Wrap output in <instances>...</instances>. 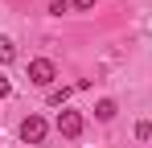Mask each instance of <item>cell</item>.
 <instances>
[{
	"instance_id": "ba28073f",
	"label": "cell",
	"mask_w": 152,
	"mask_h": 148,
	"mask_svg": "<svg viewBox=\"0 0 152 148\" xmlns=\"http://www.w3.org/2000/svg\"><path fill=\"white\" fill-rule=\"evenodd\" d=\"M66 8H70V0H53V4H50V12H53V17H62Z\"/></svg>"
},
{
	"instance_id": "30bf717a",
	"label": "cell",
	"mask_w": 152,
	"mask_h": 148,
	"mask_svg": "<svg viewBox=\"0 0 152 148\" xmlns=\"http://www.w3.org/2000/svg\"><path fill=\"white\" fill-rule=\"evenodd\" d=\"M8 91H12V82H8V74H0V99H8Z\"/></svg>"
},
{
	"instance_id": "52a82bcc",
	"label": "cell",
	"mask_w": 152,
	"mask_h": 148,
	"mask_svg": "<svg viewBox=\"0 0 152 148\" xmlns=\"http://www.w3.org/2000/svg\"><path fill=\"white\" fill-rule=\"evenodd\" d=\"M136 136H140V140H148V136H152V123L140 119V123H136Z\"/></svg>"
},
{
	"instance_id": "277c9868",
	"label": "cell",
	"mask_w": 152,
	"mask_h": 148,
	"mask_svg": "<svg viewBox=\"0 0 152 148\" xmlns=\"http://www.w3.org/2000/svg\"><path fill=\"white\" fill-rule=\"evenodd\" d=\"M115 111H119L115 99H99V103H95V119H99V123H111V119H115Z\"/></svg>"
},
{
	"instance_id": "9c48e42d",
	"label": "cell",
	"mask_w": 152,
	"mask_h": 148,
	"mask_svg": "<svg viewBox=\"0 0 152 148\" xmlns=\"http://www.w3.org/2000/svg\"><path fill=\"white\" fill-rule=\"evenodd\" d=\"M70 4H74L78 12H86V8H95V4H99V0H70Z\"/></svg>"
},
{
	"instance_id": "5b68a950",
	"label": "cell",
	"mask_w": 152,
	"mask_h": 148,
	"mask_svg": "<svg viewBox=\"0 0 152 148\" xmlns=\"http://www.w3.org/2000/svg\"><path fill=\"white\" fill-rule=\"evenodd\" d=\"M78 86H62V91H50V107H62V103H66V99L74 95Z\"/></svg>"
},
{
	"instance_id": "6da1fadb",
	"label": "cell",
	"mask_w": 152,
	"mask_h": 148,
	"mask_svg": "<svg viewBox=\"0 0 152 148\" xmlns=\"http://www.w3.org/2000/svg\"><path fill=\"white\" fill-rule=\"evenodd\" d=\"M53 78H58V66H53L50 58H33V62H29V82H37V86H50Z\"/></svg>"
},
{
	"instance_id": "7a4b0ae2",
	"label": "cell",
	"mask_w": 152,
	"mask_h": 148,
	"mask_svg": "<svg viewBox=\"0 0 152 148\" xmlns=\"http://www.w3.org/2000/svg\"><path fill=\"white\" fill-rule=\"evenodd\" d=\"M45 132H50V123L41 119V115H25V119H21V140H25V144H41Z\"/></svg>"
},
{
	"instance_id": "3957f363",
	"label": "cell",
	"mask_w": 152,
	"mask_h": 148,
	"mask_svg": "<svg viewBox=\"0 0 152 148\" xmlns=\"http://www.w3.org/2000/svg\"><path fill=\"white\" fill-rule=\"evenodd\" d=\"M58 132H62L66 140L82 136V115H78V111H66V107H62V115H58Z\"/></svg>"
},
{
	"instance_id": "8992f818",
	"label": "cell",
	"mask_w": 152,
	"mask_h": 148,
	"mask_svg": "<svg viewBox=\"0 0 152 148\" xmlns=\"http://www.w3.org/2000/svg\"><path fill=\"white\" fill-rule=\"evenodd\" d=\"M12 58H17V45L8 37H0V62H12Z\"/></svg>"
}]
</instances>
